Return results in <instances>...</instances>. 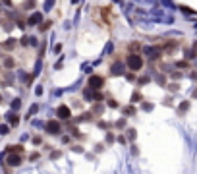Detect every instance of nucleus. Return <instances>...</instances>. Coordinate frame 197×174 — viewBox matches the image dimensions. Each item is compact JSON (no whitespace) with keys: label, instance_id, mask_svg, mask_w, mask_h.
Here are the masks:
<instances>
[{"label":"nucleus","instance_id":"obj_5","mask_svg":"<svg viewBox=\"0 0 197 174\" xmlns=\"http://www.w3.org/2000/svg\"><path fill=\"white\" fill-rule=\"evenodd\" d=\"M8 162H10V164H14V166H16V164H19V162H21V159H19V157H16V155H14V157H10V159H8Z\"/></svg>","mask_w":197,"mask_h":174},{"label":"nucleus","instance_id":"obj_11","mask_svg":"<svg viewBox=\"0 0 197 174\" xmlns=\"http://www.w3.org/2000/svg\"><path fill=\"white\" fill-rule=\"evenodd\" d=\"M193 97H195V99H197V91H195V93H193Z\"/></svg>","mask_w":197,"mask_h":174},{"label":"nucleus","instance_id":"obj_7","mask_svg":"<svg viewBox=\"0 0 197 174\" xmlns=\"http://www.w3.org/2000/svg\"><path fill=\"white\" fill-rule=\"evenodd\" d=\"M127 137H130V139H135V130H130V132H127Z\"/></svg>","mask_w":197,"mask_h":174},{"label":"nucleus","instance_id":"obj_2","mask_svg":"<svg viewBox=\"0 0 197 174\" xmlns=\"http://www.w3.org/2000/svg\"><path fill=\"white\" fill-rule=\"evenodd\" d=\"M102 85H104V77L102 76H91L89 77V87L99 89V87H102Z\"/></svg>","mask_w":197,"mask_h":174},{"label":"nucleus","instance_id":"obj_6","mask_svg":"<svg viewBox=\"0 0 197 174\" xmlns=\"http://www.w3.org/2000/svg\"><path fill=\"white\" fill-rule=\"evenodd\" d=\"M132 101H141V93H134L132 95Z\"/></svg>","mask_w":197,"mask_h":174},{"label":"nucleus","instance_id":"obj_8","mask_svg":"<svg viewBox=\"0 0 197 174\" xmlns=\"http://www.w3.org/2000/svg\"><path fill=\"white\" fill-rule=\"evenodd\" d=\"M187 106H190V103H182V104H180V110H184V112H185Z\"/></svg>","mask_w":197,"mask_h":174},{"label":"nucleus","instance_id":"obj_1","mask_svg":"<svg viewBox=\"0 0 197 174\" xmlns=\"http://www.w3.org/2000/svg\"><path fill=\"white\" fill-rule=\"evenodd\" d=\"M127 66H130V70L132 72H137L143 68V58L139 54H132V56L127 58Z\"/></svg>","mask_w":197,"mask_h":174},{"label":"nucleus","instance_id":"obj_9","mask_svg":"<svg viewBox=\"0 0 197 174\" xmlns=\"http://www.w3.org/2000/svg\"><path fill=\"white\" fill-rule=\"evenodd\" d=\"M116 126H118V128H124V126H126V120H118Z\"/></svg>","mask_w":197,"mask_h":174},{"label":"nucleus","instance_id":"obj_3","mask_svg":"<svg viewBox=\"0 0 197 174\" xmlns=\"http://www.w3.org/2000/svg\"><path fill=\"white\" fill-rule=\"evenodd\" d=\"M46 132H48V134H58V132H60V124H58L56 120H50V122L46 124Z\"/></svg>","mask_w":197,"mask_h":174},{"label":"nucleus","instance_id":"obj_4","mask_svg":"<svg viewBox=\"0 0 197 174\" xmlns=\"http://www.w3.org/2000/svg\"><path fill=\"white\" fill-rule=\"evenodd\" d=\"M70 108L68 106H58V118H70Z\"/></svg>","mask_w":197,"mask_h":174},{"label":"nucleus","instance_id":"obj_10","mask_svg":"<svg viewBox=\"0 0 197 174\" xmlns=\"http://www.w3.org/2000/svg\"><path fill=\"white\" fill-rule=\"evenodd\" d=\"M143 108H145V110H151V108H153V104H149V103H145V104H143Z\"/></svg>","mask_w":197,"mask_h":174}]
</instances>
